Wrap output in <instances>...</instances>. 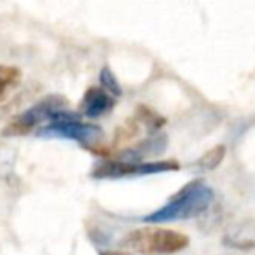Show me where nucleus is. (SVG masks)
<instances>
[{
    "label": "nucleus",
    "instance_id": "f257e3e1",
    "mask_svg": "<svg viewBox=\"0 0 255 255\" xmlns=\"http://www.w3.org/2000/svg\"><path fill=\"white\" fill-rule=\"evenodd\" d=\"M213 201V191L201 180H192L180 189L175 196L168 199L166 205L157 208L156 212L143 217L145 222L161 224L175 222V220H187L198 217L210 208Z\"/></svg>",
    "mask_w": 255,
    "mask_h": 255
},
{
    "label": "nucleus",
    "instance_id": "f03ea898",
    "mask_svg": "<svg viewBox=\"0 0 255 255\" xmlns=\"http://www.w3.org/2000/svg\"><path fill=\"white\" fill-rule=\"evenodd\" d=\"M123 245L142 255H171L189 247V236L163 227H142L128 233Z\"/></svg>",
    "mask_w": 255,
    "mask_h": 255
},
{
    "label": "nucleus",
    "instance_id": "7ed1b4c3",
    "mask_svg": "<svg viewBox=\"0 0 255 255\" xmlns=\"http://www.w3.org/2000/svg\"><path fill=\"white\" fill-rule=\"evenodd\" d=\"M37 135L75 140L88 150L100 147L103 138L102 128L96 124L82 123L81 114H72L70 110H61V112L54 114L49 123L37 131Z\"/></svg>",
    "mask_w": 255,
    "mask_h": 255
},
{
    "label": "nucleus",
    "instance_id": "20e7f679",
    "mask_svg": "<svg viewBox=\"0 0 255 255\" xmlns=\"http://www.w3.org/2000/svg\"><path fill=\"white\" fill-rule=\"evenodd\" d=\"M177 161H123V159H105L98 163L91 171L93 178H126L140 177V175L164 173L177 171Z\"/></svg>",
    "mask_w": 255,
    "mask_h": 255
},
{
    "label": "nucleus",
    "instance_id": "39448f33",
    "mask_svg": "<svg viewBox=\"0 0 255 255\" xmlns=\"http://www.w3.org/2000/svg\"><path fill=\"white\" fill-rule=\"evenodd\" d=\"M68 102L63 96H47L46 100L39 102L37 105H33L32 109L25 110L23 114H19L18 117L11 121L7 124L2 135L4 136H23L28 135L30 131H33L39 124H42L44 121L49 123L51 117L54 114L61 112V110H67Z\"/></svg>",
    "mask_w": 255,
    "mask_h": 255
},
{
    "label": "nucleus",
    "instance_id": "423d86ee",
    "mask_svg": "<svg viewBox=\"0 0 255 255\" xmlns=\"http://www.w3.org/2000/svg\"><path fill=\"white\" fill-rule=\"evenodd\" d=\"M116 105V98L107 93L102 86H93L84 93L81 103H79V114L89 119H98L110 112Z\"/></svg>",
    "mask_w": 255,
    "mask_h": 255
},
{
    "label": "nucleus",
    "instance_id": "0eeeda50",
    "mask_svg": "<svg viewBox=\"0 0 255 255\" xmlns=\"http://www.w3.org/2000/svg\"><path fill=\"white\" fill-rule=\"evenodd\" d=\"M21 82V72L12 65H0V105L7 102L16 88Z\"/></svg>",
    "mask_w": 255,
    "mask_h": 255
},
{
    "label": "nucleus",
    "instance_id": "6e6552de",
    "mask_svg": "<svg viewBox=\"0 0 255 255\" xmlns=\"http://www.w3.org/2000/svg\"><path fill=\"white\" fill-rule=\"evenodd\" d=\"M224 156H226V147L217 145V147H213L212 150H208V152L198 161V166L201 168V170H213V168H217L222 163Z\"/></svg>",
    "mask_w": 255,
    "mask_h": 255
},
{
    "label": "nucleus",
    "instance_id": "1a4fd4ad",
    "mask_svg": "<svg viewBox=\"0 0 255 255\" xmlns=\"http://www.w3.org/2000/svg\"><path fill=\"white\" fill-rule=\"evenodd\" d=\"M100 84H102V88L105 89L107 93H110V95L116 98V96H119L121 93H123V89H121L119 82H117L116 75L110 72L109 67H103L102 74H100Z\"/></svg>",
    "mask_w": 255,
    "mask_h": 255
},
{
    "label": "nucleus",
    "instance_id": "9d476101",
    "mask_svg": "<svg viewBox=\"0 0 255 255\" xmlns=\"http://www.w3.org/2000/svg\"><path fill=\"white\" fill-rule=\"evenodd\" d=\"M100 255H128V254H121V252H102Z\"/></svg>",
    "mask_w": 255,
    "mask_h": 255
}]
</instances>
